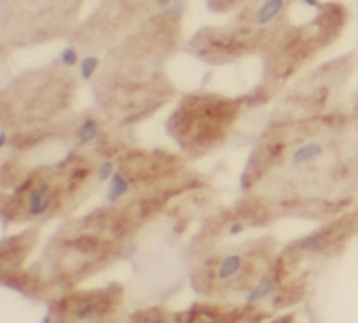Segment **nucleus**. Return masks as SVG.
<instances>
[{
	"instance_id": "nucleus-1",
	"label": "nucleus",
	"mask_w": 358,
	"mask_h": 323,
	"mask_svg": "<svg viewBox=\"0 0 358 323\" xmlns=\"http://www.w3.org/2000/svg\"><path fill=\"white\" fill-rule=\"evenodd\" d=\"M287 0H264L262 5L257 8L255 15V23L257 27L270 25L273 20L283 11Z\"/></svg>"
},
{
	"instance_id": "nucleus-2",
	"label": "nucleus",
	"mask_w": 358,
	"mask_h": 323,
	"mask_svg": "<svg viewBox=\"0 0 358 323\" xmlns=\"http://www.w3.org/2000/svg\"><path fill=\"white\" fill-rule=\"evenodd\" d=\"M48 204H50V189L46 184H40L31 195L29 213L32 216L42 215L48 210Z\"/></svg>"
},
{
	"instance_id": "nucleus-3",
	"label": "nucleus",
	"mask_w": 358,
	"mask_h": 323,
	"mask_svg": "<svg viewBox=\"0 0 358 323\" xmlns=\"http://www.w3.org/2000/svg\"><path fill=\"white\" fill-rule=\"evenodd\" d=\"M322 153H323L322 144L311 143V144H306V146H302L300 149H297L294 157H292V161H294V164H302V163H306V161H309V159L322 155Z\"/></svg>"
},
{
	"instance_id": "nucleus-4",
	"label": "nucleus",
	"mask_w": 358,
	"mask_h": 323,
	"mask_svg": "<svg viewBox=\"0 0 358 323\" xmlns=\"http://www.w3.org/2000/svg\"><path fill=\"white\" fill-rule=\"evenodd\" d=\"M129 190V185L126 182V180L121 173H113L110 178V185L108 190V199L110 203H115L117 199H120L123 195H126Z\"/></svg>"
},
{
	"instance_id": "nucleus-5",
	"label": "nucleus",
	"mask_w": 358,
	"mask_h": 323,
	"mask_svg": "<svg viewBox=\"0 0 358 323\" xmlns=\"http://www.w3.org/2000/svg\"><path fill=\"white\" fill-rule=\"evenodd\" d=\"M241 268V257L238 254H233V256H227L225 259L222 261L221 266H219V279L225 280L231 278L233 274H236Z\"/></svg>"
},
{
	"instance_id": "nucleus-6",
	"label": "nucleus",
	"mask_w": 358,
	"mask_h": 323,
	"mask_svg": "<svg viewBox=\"0 0 358 323\" xmlns=\"http://www.w3.org/2000/svg\"><path fill=\"white\" fill-rule=\"evenodd\" d=\"M96 132H99V129H96V123L94 120H86L83 124H81V127L78 129V140H80V144H87L91 143L95 136H96Z\"/></svg>"
},
{
	"instance_id": "nucleus-7",
	"label": "nucleus",
	"mask_w": 358,
	"mask_h": 323,
	"mask_svg": "<svg viewBox=\"0 0 358 323\" xmlns=\"http://www.w3.org/2000/svg\"><path fill=\"white\" fill-rule=\"evenodd\" d=\"M273 287V279L271 278H264L262 280L259 282V285L253 289V292L250 293L248 296V302H257L260 299H264L268 293H270V289Z\"/></svg>"
},
{
	"instance_id": "nucleus-8",
	"label": "nucleus",
	"mask_w": 358,
	"mask_h": 323,
	"mask_svg": "<svg viewBox=\"0 0 358 323\" xmlns=\"http://www.w3.org/2000/svg\"><path fill=\"white\" fill-rule=\"evenodd\" d=\"M96 66H99V59L96 57H86L81 62V77L85 80H89L92 77Z\"/></svg>"
},
{
	"instance_id": "nucleus-9",
	"label": "nucleus",
	"mask_w": 358,
	"mask_h": 323,
	"mask_svg": "<svg viewBox=\"0 0 358 323\" xmlns=\"http://www.w3.org/2000/svg\"><path fill=\"white\" fill-rule=\"evenodd\" d=\"M62 60L64 64H68V66H74L77 63V52L74 48H66V50L62 52Z\"/></svg>"
},
{
	"instance_id": "nucleus-10",
	"label": "nucleus",
	"mask_w": 358,
	"mask_h": 323,
	"mask_svg": "<svg viewBox=\"0 0 358 323\" xmlns=\"http://www.w3.org/2000/svg\"><path fill=\"white\" fill-rule=\"evenodd\" d=\"M110 175H112V164L108 161V163H104L100 168V175H99L100 182H104L106 180H109Z\"/></svg>"
},
{
	"instance_id": "nucleus-11",
	"label": "nucleus",
	"mask_w": 358,
	"mask_h": 323,
	"mask_svg": "<svg viewBox=\"0 0 358 323\" xmlns=\"http://www.w3.org/2000/svg\"><path fill=\"white\" fill-rule=\"evenodd\" d=\"M242 225L241 224H233L231 225V227H230V233H231V235H238V233H241L242 231Z\"/></svg>"
},
{
	"instance_id": "nucleus-12",
	"label": "nucleus",
	"mask_w": 358,
	"mask_h": 323,
	"mask_svg": "<svg viewBox=\"0 0 358 323\" xmlns=\"http://www.w3.org/2000/svg\"><path fill=\"white\" fill-rule=\"evenodd\" d=\"M5 143H6V135H5V132H2L0 134V146H5Z\"/></svg>"
}]
</instances>
